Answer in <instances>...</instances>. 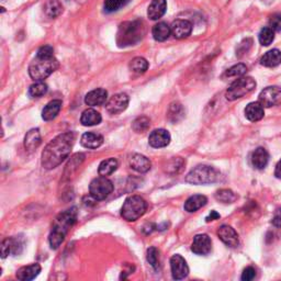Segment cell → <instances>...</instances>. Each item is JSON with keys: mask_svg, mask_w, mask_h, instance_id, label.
Returning a JSON list of instances; mask_svg holds the SVG:
<instances>
[{"mask_svg": "<svg viewBox=\"0 0 281 281\" xmlns=\"http://www.w3.org/2000/svg\"><path fill=\"white\" fill-rule=\"evenodd\" d=\"M75 143V134L65 132L57 135L45 146L42 153V166L45 169H54L66 159Z\"/></svg>", "mask_w": 281, "mask_h": 281, "instance_id": "cell-1", "label": "cell"}, {"mask_svg": "<svg viewBox=\"0 0 281 281\" xmlns=\"http://www.w3.org/2000/svg\"><path fill=\"white\" fill-rule=\"evenodd\" d=\"M77 220V209L70 208L64 211L56 218L53 228L50 234L49 242L52 250H57L64 242L65 236L70 230V227L75 224Z\"/></svg>", "mask_w": 281, "mask_h": 281, "instance_id": "cell-2", "label": "cell"}, {"mask_svg": "<svg viewBox=\"0 0 281 281\" xmlns=\"http://www.w3.org/2000/svg\"><path fill=\"white\" fill-rule=\"evenodd\" d=\"M145 24L142 20L127 21L120 24L116 34V43L120 48L139 43L145 35Z\"/></svg>", "mask_w": 281, "mask_h": 281, "instance_id": "cell-3", "label": "cell"}, {"mask_svg": "<svg viewBox=\"0 0 281 281\" xmlns=\"http://www.w3.org/2000/svg\"><path fill=\"white\" fill-rule=\"evenodd\" d=\"M58 68V62L54 55H40L31 62L29 75L34 82H43Z\"/></svg>", "mask_w": 281, "mask_h": 281, "instance_id": "cell-4", "label": "cell"}, {"mask_svg": "<svg viewBox=\"0 0 281 281\" xmlns=\"http://www.w3.org/2000/svg\"><path fill=\"white\" fill-rule=\"evenodd\" d=\"M220 172L215 168L207 165H199L187 175L186 181L192 185H208L217 182L220 179Z\"/></svg>", "mask_w": 281, "mask_h": 281, "instance_id": "cell-5", "label": "cell"}, {"mask_svg": "<svg viewBox=\"0 0 281 281\" xmlns=\"http://www.w3.org/2000/svg\"><path fill=\"white\" fill-rule=\"evenodd\" d=\"M147 209L146 201L140 195H131L124 201L121 209V215L124 220L134 222L145 214Z\"/></svg>", "mask_w": 281, "mask_h": 281, "instance_id": "cell-6", "label": "cell"}, {"mask_svg": "<svg viewBox=\"0 0 281 281\" xmlns=\"http://www.w3.org/2000/svg\"><path fill=\"white\" fill-rule=\"evenodd\" d=\"M256 88V82L252 77H240L239 79L235 81L228 89L226 90L225 97L228 101L237 100L244 97Z\"/></svg>", "mask_w": 281, "mask_h": 281, "instance_id": "cell-7", "label": "cell"}, {"mask_svg": "<svg viewBox=\"0 0 281 281\" xmlns=\"http://www.w3.org/2000/svg\"><path fill=\"white\" fill-rule=\"evenodd\" d=\"M112 191H113L112 181L109 180L107 177H104V176L97 177L90 182V186H89L90 195L97 201L104 200L106 198H108Z\"/></svg>", "mask_w": 281, "mask_h": 281, "instance_id": "cell-8", "label": "cell"}, {"mask_svg": "<svg viewBox=\"0 0 281 281\" xmlns=\"http://www.w3.org/2000/svg\"><path fill=\"white\" fill-rule=\"evenodd\" d=\"M258 102L264 108H271L281 104V89L276 86L265 88L258 97Z\"/></svg>", "mask_w": 281, "mask_h": 281, "instance_id": "cell-9", "label": "cell"}, {"mask_svg": "<svg viewBox=\"0 0 281 281\" xmlns=\"http://www.w3.org/2000/svg\"><path fill=\"white\" fill-rule=\"evenodd\" d=\"M129 96L127 94L113 95L106 103V109L110 114H119L129 106Z\"/></svg>", "mask_w": 281, "mask_h": 281, "instance_id": "cell-10", "label": "cell"}, {"mask_svg": "<svg viewBox=\"0 0 281 281\" xmlns=\"http://www.w3.org/2000/svg\"><path fill=\"white\" fill-rule=\"evenodd\" d=\"M171 269L175 280H182L189 274V267L185 258L180 255H174L171 258Z\"/></svg>", "mask_w": 281, "mask_h": 281, "instance_id": "cell-11", "label": "cell"}, {"mask_svg": "<svg viewBox=\"0 0 281 281\" xmlns=\"http://www.w3.org/2000/svg\"><path fill=\"white\" fill-rule=\"evenodd\" d=\"M212 250V242L211 238L208 236L207 234H199L195 235L192 245L191 251L197 255H208Z\"/></svg>", "mask_w": 281, "mask_h": 281, "instance_id": "cell-12", "label": "cell"}, {"mask_svg": "<svg viewBox=\"0 0 281 281\" xmlns=\"http://www.w3.org/2000/svg\"><path fill=\"white\" fill-rule=\"evenodd\" d=\"M149 145L154 148L166 147L171 143V134L164 129L154 130L148 137Z\"/></svg>", "mask_w": 281, "mask_h": 281, "instance_id": "cell-13", "label": "cell"}, {"mask_svg": "<svg viewBox=\"0 0 281 281\" xmlns=\"http://www.w3.org/2000/svg\"><path fill=\"white\" fill-rule=\"evenodd\" d=\"M218 236L223 243L230 247H236L239 244L236 231L230 225H222L218 230Z\"/></svg>", "mask_w": 281, "mask_h": 281, "instance_id": "cell-14", "label": "cell"}, {"mask_svg": "<svg viewBox=\"0 0 281 281\" xmlns=\"http://www.w3.org/2000/svg\"><path fill=\"white\" fill-rule=\"evenodd\" d=\"M172 34L174 37L181 40V38H186L191 34L192 32V23L188 20H182V19H178L173 22L171 25Z\"/></svg>", "mask_w": 281, "mask_h": 281, "instance_id": "cell-15", "label": "cell"}, {"mask_svg": "<svg viewBox=\"0 0 281 281\" xmlns=\"http://www.w3.org/2000/svg\"><path fill=\"white\" fill-rule=\"evenodd\" d=\"M108 100V91L106 89L98 88L95 90H91L85 97V103L90 107H97L102 106V104L107 103Z\"/></svg>", "mask_w": 281, "mask_h": 281, "instance_id": "cell-16", "label": "cell"}, {"mask_svg": "<svg viewBox=\"0 0 281 281\" xmlns=\"http://www.w3.org/2000/svg\"><path fill=\"white\" fill-rule=\"evenodd\" d=\"M167 3L166 0H153L147 9V16L151 20H158L166 14Z\"/></svg>", "mask_w": 281, "mask_h": 281, "instance_id": "cell-17", "label": "cell"}, {"mask_svg": "<svg viewBox=\"0 0 281 281\" xmlns=\"http://www.w3.org/2000/svg\"><path fill=\"white\" fill-rule=\"evenodd\" d=\"M130 165L134 171L141 174L147 173L152 167L151 160H149L146 156L141 154H134L130 159Z\"/></svg>", "mask_w": 281, "mask_h": 281, "instance_id": "cell-18", "label": "cell"}, {"mask_svg": "<svg viewBox=\"0 0 281 281\" xmlns=\"http://www.w3.org/2000/svg\"><path fill=\"white\" fill-rule=\"evenodd\" d=\"M41 272V266L38 264H32L23 266L17 271V278L21 281H30L35 279Z\"/></svg>", "mask_w": 281, "mask_h": 281, "instance_id": "cell-19", "label": "cell"}, {"mask_svg": "<svg viewBox=\"0 0 281 281\" xmlns=\"http://www.w3.org/2000/svg\"><path fill=\"white\" fill-rule=\"evenodd\" d=\"M103 143V136L94 133V132H86L84 133L81 139V144L89 149H95L100 147Z\"/></svg>", "mask_w": 281, "mask_h": 281, "instance_id": "cell-20", "label": "cell"}, {"mask_svg": "<svg viewBox=\"0 0 281 281\" xmlns=\"http://www.w3.org/2000/svg\"><path fill=\"white\" fill-rule=\"evenodd\" d=\"M265 115L264 107L259 102H251L245 108V116L247 120L252 122H257L263 119Z\"/></svg>", "mask_w": 281, "mask_h": 281, "instance_id": "cell-21", "label": "cell"}, {"mask_svg": "<svg viewBox=\"0 0 281 281\" xmlns=\"http://www.w3.org/2000/svg\"><path fill=\"white\" fill-rule=\"evenodd\" d=\"M62 100L55 99L50 101L42 111V119L44 121L54 120L62 109Z\"/></svg>", "mask_w": 281, "mask_h": 281, "instance_id": "cell-22", "label": "cell"}, {"mask_svg": "<svg viewBox=\"0 0 281 281\" xmlns=\"http://www.w3.org/2000/svg\"><path fill=\"white\" fill-rule=\"evenodd\" d=\"M41 133L38 129H32L24 137V147L27 151L32 152L41 144Z\"/></svg>", "mask_w": 281, "mask_h": 281, "instance_id": "cell-23", "label": "cell"}, {"mask_svg": "<svg viewBox=\"0 0 281 281\" xmlns=\"http://www.w3.org/2000/svg\"><path fill=\"white\" fill-rule=\"evenodd\" d=\"M269 162V154L264 147H258L252 154V164L255 168L264 169Z\"/></svg>", "mask_w": 281, "mask_h": 281, "instance_id": "cell-24", "label": "cell"}, {"mask_svg": "<svg viewBox=\"0 0 281 281\" xmlns=\"http://www.w3.org/2000/svg\"><path fill=\"white\" fill-rule=\"evenodd\" d=\"M102 120L101 114L94 109L85 110L81 116V123L84 127H94L100 124Z\"/></svg>", "mask_w": 281, "mask_h": 281, "instance_id": "cell-25", "label": "cell"}, {"mask_svg": "<svg viewBox=\"0 0 281 281\" xmlns=\"http://www.w3.org/2000/svg\"><path fill=\"white\" fill-rule=\"evenodd\" d=\"M207 202H208V199L206 195L194 194L185 202V210L190 213L195 212V211H198L199 209H201L202 207H205L207 205Z\"/></svg>", "mask_w": 281, "mask_h": 281, "instance_id": "cell-26", "label": "cell"}, {"mask_svg": "<svg viewBox=\"0 0 281 281\" xmlns=\"http://www.w3.org/2000/svg\"><path fill=\"white\" fill-rule=\"evenodd\" d=\"M260 64L265 67H276L281 64V52L277 49L268 51L267 53L261 57Z\"/></svg>", "mask_w": 281, "mask_h": 281, "instance_id": "cell-27", "label": "cell"}, {"mask_svg": "<svg viewBox=\"0 0 281 281\" xmlns=\"http://www.w3.org/2000/svg\"><path fill=\"white\" fill-rule=\"evenodd\" d=\"M152 34L156 41L164 42L169 37V35L172 34V30L167 23L158 22L157 24L154 25V28L152 30Z\"/></svg>", "mask_w": 281, "mask_h": 281, "instance_id": "cell-28", "label": "cell"}, {"mask_svg": "<svg viewBox=\"0 0 281 281\" xmlns=\"http://www.w3.org/2000/svg\"><path fill=\"white\" fill-rule=\"evenodd\" d=\"M44 11L50 18H57L63 12V6L58 0H48L44 6Z\"/></svg>", "mask_w": 281, "mask_h": 281, "instance_id": "cell-29", "label": "cell"}, {"mask_svg": "<svg viewBox=\"0 0 281 281\" xmlns=\"http://www.w3.org/2000/svg\"><path fill=\"white\" fill-rule=\"evenodd\" d=\"M117 160L115 158H108V159H104L100 163L99 165V169H98V172H99L100 176H109L111 174H113L116 168H117Z\"/></svg>", "mask_w": 281, "mask_h": 281, "instance_id": "cell-30", "label": "cell"}, {"mask_svg": "<svg viewBox=\"0 0 281 281\" xmlns=\"http://www.w3.org/2000/svg\"><path fill=\"white\" fill-rule=\"evenodd\" d=\"M130 69L136 74H144L148 69V62L144 57H135L130 63Z\"/></svg>", "mask_w": 281, "mask_h": 281, "instance_id": "cell-31", "label": "cell"}, {"mask_svg": "<svg viewBox=\"0 0 281 281\" xmlns=\"http://www.w3.org/2000/svg\"><path fill=\"white\" fill-rule=\"evenodd\" d=\"M48 85L44 82H35L31 85L28 94L31 98H41L48 93Z\"/></svg>", "mask_w": 281, "mask_h": 281, "instance_id": "cell-32", "label": "cell"}, {"mask_svg": "<svg viewBox=\"0 0 281 281\" xmlns=\"http://www.w3.org/2000/svg\"><path fill=\"white\" fill-rule=\"evenodd\" d=\"M214 197L218 201L222 202V204H233V202L237 199V195L232 190H228V189H221V190H218L215 192Z\"/></svg>", "mask_w": 281, "mask_h": 281, "instance_id": "cell-33", "label": "cell"}, {"mask_svg": "<svg viewBox=\"0 0 281 281\" xmlns=\"http://www.w3.org/2000/svg\"><path fill=\"white\" fill-rule=\"evenodd\" d=\"M259 42L264 47H269L274 40V31L270 27H265L259 32Z\"/></svg>", "mask_w": 281, "mask_h": 281, "instance_id": "cell-34", "label": "cell"}, {"mask_svg": "<svg viewBox=\"0 0 281 281\" xmlns=\"http://www.w3.org/2000/svg\"><path fill=\"white\" fill-rule=\"evenodd\" d=\"M19 245L18 242L14 238H6L2 243V257L6 258L9 256L12 252L17 253V246Z\"/></svg>", "mask_w": 281, "mask_h": 281, "instance_id": "cell-35", "label": "cell"}, {"mask_svg": "<svg viewBox=\"0 0 281 281\" xmlns=\"http://www.w3.org/2000/svg\"><path fill=\"white\" fill-rule=\"evenodd\" d=\"M130 0H104V10L106 12H115L124 7Z\"/></svg>", "mask_w": 281, "mask_h": 281, "instance_id": "cell-36", "label": "cell"}, {"mask_svg": "<svg viewBox=\"0 0 281 281\" xmlns=\"http://www.w3.org/2000/svg\"><path fill=\"white\" fill-rule=\"evenodd\" d=\"M149 119L146 116H140L133 122V130L136 133H144L149 128Z\"/></svg>", "mask_w": 281, "mask_h": 281, "instance_id": "cell-37", "label": "cell"}, {"mask_svg": "<svg viewBox=\"0 0 281 281\" xmlns=\"http://www.w3.org/2000/svg\"><path fill=\"white\" fill-rule=\"evenodd\" d=\"M246 71H247L246 65L240 63L237 65H234V66L231 68H228L224 73V77H240L243 76Z\"/></svg>", "mask_w": 281, "mask_h": 281, "instance_id": "cell-38", "label": "cell"}, {"mask_svg": "<svg viewBox=\"0 0 281 281\" xmlns=\"http://www.w3.org/2000/svg\"><path fill=\"white\" fill-rule=\"evenodd\" d=\"M185 112H184V108L181 107L180 103H174L172 104L171 109H169V119H171L173 122L178 121L180 117L184 116Z\"/></svg>", "mask_w": 281, "mask_h": 281, "instance_id": "cell-39", "label": "cell"}, {"mask_svg": "<svg viewBox=\"0 0 281 281\" xmlns=\"http://www.w3.org/2000/svg\"><path fill=\"white\" fill-rule=\"evenodd\" d=\"M147 261L153 268L157 269L159 266V259H158V251L155 247L148 248L147 251Z\"/></svg>", "mask_w": 281, "mask_h": 281, "instance_id": "cell-40", "label": "cell"}, {"mask_svg": "<svg viewBox=\"0 0 281 281\" xmlns=\"http://www.w3.org/2000/svg\"><path fill=\"white\" fill-rule=\"evenodd\" d=\"M269 27L274 32H281V14H274L270 17Z\"/></svg>", "mask_w": 281, "mask_h": 281, "instance_id": "cell-41", "label": "cell"}, {"mask_svg": "<svg viewBox=\"0 0 281 281\" xmlns=\"http://www.w3.org/2000/svg\"><path fill=\"white\" fill-rule=\"evenodd\" d=\"M252 43H253V41L251 40V38H247V41L244 40L243 42H242V43L238 45V49L236 50L237 55L240 56V55H243V54L247 53L248 50H250L251 47H252Z\"/></svg>", "mask_w": 281, "mask_h": 281, "instance_id": "cell-42", "label": "cell"}, {"mask_svg": "<svg viewBox=\"0 0 281 281\" xmlns=\"http://www.w3.org/2000/svg\"><path fill=\"white\" fill-rule=\"evenodd\" d=\"M256 276V270L253 267H247L242 273V280L244 281H251Z\"/></svg>", "mask_w": 281, "mask_h": 281, "instance_id": "cell-43", "label": "cell"}, {"mask_svg": "<svg viewBox=\"0 0 281 281\" xmlns=\"http://www.w3.org/2000/svg\"><path fill=\"white\" fill-rule=\"evenodd\" d=\"M272 225L276 227H281V208L274 212L272 218Z\"/></svg>", "mask_w": 281, "mask_h": 281, "instance_id": "cell-44", "label": "cell"}, {"mask_svg": "<svg viewBox=\"0 0 281 281\" xmlns=\"http://www.w3.org/2000/svg\"><path fill=\"white\" fill-rule=\"evenodd\" d=\"M54 53V50L50 45H44L40 50L37 51V54L40 55H53Z\"/></svg>", "mask_w": 281, "mask_h": 281, "instance_id": "cell-45", "label": "cell"}, {"mask_svg": "<svg viewBox=\"0 0 281 281\" xmlns=\"http://www.w3.org/2000/svg\"><path fill=\"white\" fill-rule=\"evenodd\" d=\"M217 219H220V214L217 211H211L210 215H209V217L206 220H207V222H211V221H214Z\"/></svg>", "mask_w": 281, "mask_h": 281, "instance_id": "cell-46", "label": "cell"}, {"mask_svg": "<svg viewBox=\"0 0 281 281\" xmlns=\"http://www.w3.org/2000/svg\"><path fill=\"white\" fill-rule=\"evenodd\" d=\"M274 176H276L277 178L281 179V159L278 162L276 169H274Z\"/></svg>", "mask_w": 281, "mask_h": 281, "instance_id": "cell-47", "label": "cell"}, {"mask_svg": "<svg viewBox=\"0 0 281 281\" xmlns=\"http://www.w3.org/2000/svg\"><path fill=\"white\" fill-rule=\"evenodd\" d=\"M274 0H263V3H265V4H267V5H270L271 3H273Z\"/></svg>", "mask_w": 281, "mask_h": 281, "instance_id": "cell-48", "label": "cell"}]
</instances>
